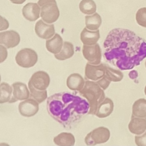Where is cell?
<instances>
[{
  "instance_id": "cell-17",
  "label": "cell",
  "mask_w": 146,
  "mask_h": 146,
  "mask_svg": "<svg viewBox=\"0 0 146 146\" xmlns=\"http://www.w3.org/2000/svg\"><path fill=\"white\" fill-rule=\"evenodd\" d=\"M85 83L83 78L78 73L71 74L66 80L67 87L73 91H80L84 87Z\"/></svg>"
},
{
  "instance_id": "cell-27",
  "label": "cell",
  "mask_w": 146,
  "mask_h": 146,
  "mask_svg": "<svg viewBox=\"0 0 146 146\" xmlns=\"http://www.w3.org/2000/svg\"><path fill=\"white\" fill-rule=\"evenodd\" d=\"M105 76L109 81L113 82H120L123 78V74L122 72L107 66Z\"/></svg>"
},
{
  "instance_id": "cell-3",
  "label": "cell",
  "mask_w": 146,
  "mask_h": 146,
  "mask_svg": "<svg viewBox=\"0 0 146 146\" xmlns=\"http://www.w3.org/2000/svg\"><path fill=\"white\" fill-rule=\"evenodd\" d=\"M78 92L89 103L90 110L88 114L95 115L99 105L105 99L103 90L96 82L86 80L84 87Z\"/></svg>"
},
{
  "instance_id": "cell-23",
  "label": "cell",
  "mask_w": 146,
  "mask_h": 146,
  "mask_svg": "<svg viewBox=\"0 0 146 146\" xmlns=\"http://www.w3.org/2000/svg\"><path fill=\"white\" fill-rule=\"evenodd\" d=\"M86 28L91 31H96L100 27L102 23L101 16L98 13L85 17Z\"/></svg>"
},
{
  "instance_id": "cell-4",
  "label": "cell",
  "mask_w": 146,
  "mask_h": 146,
  "mask_svg": "<svg viewBox=\"0 0 146 146\" xmlns=\"http://www.w3.org/2000/svg\"><path fill=\"white\" fill-rule=\"evenodd\" d=\"M41 8V17L47 23L56 22L60 16V11L55 0H39Z\"/></svg>"
},
{
  "instance_id": "cell-7",
  "label": "cell",
  "mask_w": 146,
  "mask_h": 146,
  "mask_svg": "<svg viewBox=\"0 0 146 146\" xmlns=\"http://www.w3.org/2000/svg\"><path fill=\"white\" fill-rule=\"evenodd\" d=\"M84 57L88 63L93 65L100 64L102 59V51L98 43L92 46L84 45L83 46Z\"/></svg>"
},
{
  "instance_id": "cell-18",
  "label": "cell",
  "mask_w": 146,
  "mask_h": 146,
  "mask_svg": "<svg viewBox=\"0 0 146 146\" xmlns=\"http://www.w3.org/2000/svg\"><path fill=\"white\" fill-rule=\"evenodd\" d=\"M113 108L114 105L112 100L108 98H105L98 106L96 116L100 118L107 117L112 113Z\"/></svg>"
},
{
  "instance_id": "cell-31",
  "label": "cell",
  "mask_w": 146,
  "mask_h": 146,
  "mask_svg": "<svg viewBox=\"0 0 146 146\" xmlns=\"http://www.w3.org/2000/svg\"><path fill=\"white\" fill-rule=\"evenodd\" d=\"M138 73L137 72L136 70H133L132 71L130 72L129 74V76L131 79H135L138 76Z\"/></svg>"
},
{
  "instance_id": "cell-11",
  "label": "cell",
  "mask_w": 146,
  "mask_h": 146,
  "mask_svg": "<svg viewBox=\"0 0 146 146\" xmlns=\"http://www.w3.org/2000/svg\"><path fill=\"white\" fill-rule=\"evenodd\" d=\"M13 94L9 103L17 102L18 101L25 100L30 96V92L25 84L16 82L12 85Z\"/></svg>"
},
{
  "instance_id": "cell-1",
  "label": "cell",
  "mask_w": 146,
  "mask_h": 146,
  "mask_svg": "<svg viewBox=\"0 0 146 146\" xmlns=\"http://www.w3.org/2000/svg\"><path fill=\"white\" fill-rule=\"evenodd\" d=\"M104 55L108 61L116 60L121 70L132 69L146 58V41L134 32L117 28L111 31L104 42Z\"/></svg>"
},
{
  "instance_id": "cell-34",
  "label": "cell",
  "mask_w": 146,
  "mask_h": 146,
  "mask_svg": "<svg viewBox=\"0 0 146 146\" xmlns=\"http://www.w3.org/2000/svg\"><path fill=\"white\" fill-rule=\"evenodd\" d=\"M145 66H146V62H145Z\"/></svg>"
},
{
  "instance_id": "cell-20",
  "label": "cell",
  "mask_w": 146,
  "mask_h": 146,
  "mask_svg": "<svg viewBox=\"0 0 146 146\" xmlns=\"http://www.w3.org/2000/svg\"><path fill=\"white\" fill-rule=\"evenodd\" d=\"M54 143L59 146H73L76 139L73 134L69 132H62L54 138Z\"/></svg>"
},
{
  "instance_id": "cell-14",
  "label": "cell",
  "mask_w": 146,
  "mask_h": 146,
  "mask_svg": "<svg viewBox=\"0 0 146 146\" xmlns=\"http://www.w3.org/2000/svg\"><path fill=\"white\" fill-rule=\"evenodd\" d=\"M128 128L132 134L141 135L146 130V118L131 116V120L128 125Z\"/></svg>"
},
{
  "instance_id": "cell-9",
  "label": "cell",
  "mask_w": 146,
  "mask_h": 146,
  "mask_svg": "<svg viewBox=\"0 0 146 146\" xmlns=\"http://www.w3.org/2000/svg\"><path fill=\"white\" fill-rule=\"evenodd\" d=\"M29 82L36 89L46 90L50 84V78L48 73L43 71H39L34 73Z\"/></svg>"
},
{
  "instance_id": "cell-8",
  "label": "cell",
  "mask_w": 146,
  "mask_h": 146,
  "mask_svg": "<svg viewBox=\"0 0 146 146\" xmlns=\"http://www.w3.org/2000/svg\"><path fill=\"white\" fill-rule=\"evenodd\" d=\"M106 65L103 64L93 65L88 62L85 68V79L97 81L106 75Z\"/></svg>"
},
{
  "instance_id": "cell-25",
  "label": "cell",
  "mask_w": 146,
  "mask_h": 146,
  "mask_svg": "<svg viewBox=\"0 0 146 146\" xmlns=\"http://www.w3.org/2000/svg\"><path fill=\"white\" fill-rule=\"evenodd\" d=\"M28 87L30 92V98L36 100L39 104L42 103L47 98V91L39 90L35 88L29 82Z\"/></svg>"
},
{
  "instance_id": "cell-21",
  "label": "cell",
  "mask_w": 146,
  "mask_h": 146,
  "mask_svg": "<svg viewBox=\"0 0 146 146\" xmlns=\"http://www.w3.org/2000/svg\"><path fill=\"white\" fill-rule=\"evenodd\" d=\"M74 54V48L73 44L68 42H64L60 52L54 54V57L58 60H64L70 58Z\"/></svg>"
},
{
  "instance_id": "cell-22",
  "label": "cell",
  "mask_w": 146,
  "mask_h": 146,
  "mask_svg": "<svg viewBox=\"0 0 146 146\" xmlns=\"http://www.w3.org/2000/svg\"><path fill=\"white\" fill-rule=\"evenodd\" d=\"M132 116L146 118V100L140 99L136 101L132 106Z\"/></svg>"
},
{
  "instance_id": "cell-2",
  "label": "cell",
  "mask_w": 146,
  "mask_h": 146,
  "mask_svg": "<svg viewBox=\"0 0 146 146\" xmlns=\"http://www.w3.org/2000/svg\"><path fill=\"white\" fill-rule=\"evenodd\" d=\"M47 110L49 115L64 128L70 129L88 113L90 105L84 98L63 92L48 98Z\"/></svg>"
},
{
  "instance_id": "cell-16",
  "label": "cell",
  "mask_w": 146,
  "mask_h": 146,
  "mask_svg": "<svg viewBox=\"0 0 146 146\" xmlns=\"http://www.w3.org/2000/svg\"><path fill=\"white\" fill-rule=\"evenodd\" d=\"M100 37L99 30L91 31L84 28L81 33L80 38L84 45L92 46L96 44Z\"/></svg>"
},
{
  "instance_id": "cell-6",
  "label": "cell",
  "mask_w": 146,
  "mask_h": 146,
  "mask_svg": "<svg viewBox=\"0 0 146 146\" xmlns=\"http://www.w3.org/2000/svg\"><path fill=\"white\" fill-rule=\"evenodd\" d=\"M110 137V131L108 128L100 127L96 128L87 134L84 141L87 145H96L105 143Z\"/></svg>"
},
{
  "instance_id": "cell-28",
  "label": "cell",
  "mask_w": 146,
  "mask_h": 146,
  "mask_svg": "<svg viewBox=\"0 0 146 146\" xmlns=\"http://www.w3.org/2000/svg\"><path fill=\"white\" fill-rule=\"evenodd\" d=\"M135 19L139 25L146 28V7H142L137 11Z\"/></svg>"
},
{
  "instance_id": "cell-32",
  "label": "cell",
  "mask_w": 146,
  "mask_h": 146,
  "mask_svg": "<svg viewBox=\"0 0 146 146\" xmlns=\"http://www.w3.org/2000/svg\"><path fill=\"white\" fill-rule=\"evenodd\" d=\"M14 4H17V5H22L23 3H24L26 0H10Z\"/></svg>"
},
{
  "instance_id": "cell-5",
  "label": "cell",
  "mask_w": 146,
  "mask_h": 146,
  "mask_svg": "<svg viewBox=\"0 0 146 146\" xmlns=\"http://www.w3.org/2000/svg\"><path fill=\"white\" fill-rule=\"evenodd\" d=\"M16 63L19 66L25 68L33 67L38 61L36 52L30 48H25L19 51L16 55Z\"/></svg>"
},
{
  "instance_id": "cell-26",
  "label": "cell",
  "mask_w": 146,
  "mask_h": 146,
  "mask_svg": "<svg viewBox=\"0 0 146 146\" xmlns=\"http://www.w3.org/2000/svg\"><path fill=\"white\" fill-rule=\"evenodd\" d=\"M80 11L84 14L91 15L95 13L96 5L93 0H82L79 5Z\"/></svg>"
},
{
  "instance_id": "cell-19",
  "label": "cell",
  "mask_w": 146,
  "mask_h": 146,
  "mask_svg": "<svg viewBox=\"0 0 146 146\" xmlns=\"http://www.w3.org/2000/svg\"><path fill=\"white\" fill-rule=\"evenodd\" d=\"M63 45V39L58 34H55L53 37L46 41V47L48 51L54 54L60 52Z\"/></svg>"
},
{
  "instance_id": "cell-24",
  "label": "cell",
  "mask_w": 146,
  "mask_h": 146,
  "mask_svg": "<svg viewBox=\"0 0 146 146\" xmlns=\"http://www.w3.org/2000/svg\"><path fill=\"white\" fill-rule=\"evenodd\" d=\"M0 103L10 102L13 94V88L9 84L2 82L1 84Z\"/></svg>"
},
{
  "instance_id": "cell-15",
  "label": "cell",
  "mask_w": 146,
  "mask_h": 146,
  "mask_svg": "<svg viewBox=\"0 0 146 146\" xmlns=\"http://www.w3.org/2000/svg\"><path fill=\"white\" fill-rule=\"evenodd\" d=\"M40 7L36 3H29L23 9V14L24 18L30 22H34L40 18Z\"/></svg>"
},
{
  "instance_id": "cell-12",
  "label": "cell",
  "mask_w": 146,
  "mask_h": 146,
  "mask_svg": "<svg viewBox=\"0 0 146 146\" xmlns=\"http://www.w3.org/2000/svg\"><path fill=\"white\" fill-rule=\"evenodd\" d=\"M20 42L19 34L14 31H8L0 33V43L5 45L7 48L15 47Z\"/></svg>"
},
{
  "instance_id": "cell-29",
  "label": "cell",
  "mask_w": 146,
  "mask_h": 146,
  "mask_svg": "<svg viewBox=\"0 0 146 146\" xmlns=\"http://www.w3.org/2000/svg\"><path fill=\"white\" fill-rule=\"evenodd\" d=\"M135 143L138 146H146V131L141 136H136Z\"/></svg>"
},
{
  "instance_id": "cell-30",
  "label": "cell",
  "mask_w": 146,
  "mask_h": 146,
  "mask_svg": "<svg viewBox=\"0 0 146 146\" xmlns=\"http://www.w3.org/2000/svg\"><path fill=\"white\" fill-rule=\"evenodd\" d=\"M111 82V81H109L105 75L102 78L96 81V82L100 85V87L103 90H106L110 85Z\"/></svg>"
},
{
  "instance_id": "cell-10",
  "label": "cell",
  "mask_w": 146,
  "mask_h": 146,
  "mask_svg": "<svg viewBox=\"0 0 146 146\" xmlns=\"http://www.w3.org/2000/svg\"><path fill=\"white\" fill-rule=\"evenodd\" d=\"M39 103L32 98H29L20 102L18 108L19 113L25 117L35 116L39 110Z\"/></svg>"
},
{
  "instance_id": "cell-33",
  "label": "cell",
  "mask_w": 146,
  "mask_h": 146,
  "mask_svg": "<svg viewBox=\"0 0 146 146\" xmlns=\"http://www.w3.org/2000/svg\"><path fill=\"white\" fill-rule=\"evenodd\" d=\"M144 93H145V94L146 95V87H145V89H144Z\"/></svg>"
},
{
  "instance_id": "cell-13",
  "label": "cell",
  "mask_w": 146,
  "mask_h": 146,
  "mask_svg": "<svg viewBox=\"0 0 146 146\" xmlns=\"http://www.w3.org/2000/svg\"><path fill=\"white\" fill-rule=\"evenodd\" d=\"M35 31L39 37L43 39L51 38L55 34L54 25L45 23L41 19L36 24Z\"/></svg>"
}]
</instances>
